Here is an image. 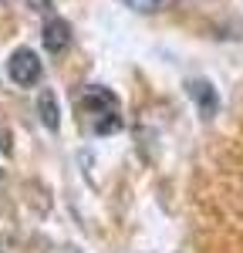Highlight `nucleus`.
<instances>
[{"label":"nucleus","instance_id":"nucleus-3","mask_svg":"<svg viewBox=\"0 0 243 253\" xmlns=\"http://www.w3.org/2000/svg\"><path fill=\"white\" fill-rule=\"evenodd\" d=\"M186 91H189V98H196V105H200V115L206 118V122L216 115V108H220V98H216V88H213L209 81H202V78L189 81V84H186Z\"/></svg>","mask_w":243,"mask_h":253},{"label":"nucleus","instance_id":"nucleus-5","mask_svg":"<svg viewBox=\"0 0 243 253\" xmlns=\"http://www.w3.org/2000/svg\"><path fill=\"white\" fill-rule=\"evenodd\" d=\"M38 115L44 122V128H51V132H58L61 125V105H58V95L51 91V88H44L38 95Z\"/></svg>","mask_w":243,"mask_h":253},{"label":"nucleus","instance_id":"nucleus-1","mask_svg":"<svg viewBox=\"0 0 243 253\" xmlns=\"http://www.w3.org/2000/svg\"><path fill=\"white\" fill-rule=\"evenodd\" d=\"M7 71H10V78L17 81L20 88H34L44 78V64H40V58L31 47H17L10 54V61H7Z\"/></svg>","mask_w":243,"mask_h":253},{"label":"nucleus","instance_id":"nucleus-2","mask_svg":"<svg viewBox=\"0 0 243 253\" xmlns=\"http://www.w3.org/2000/svg\"><path fill=\"white\" fill-rule=\"evenodd\" d=\"M40 41H44L47 54H64L71 47V24L64 17H47L44 31H40Z\"/></svg>","mask_w":243,"mask_h":253},{"label":"nucleus","instance_id":"nucleus-9","mask_svg":"<svg viewBox=\"0 0 243 253\" xmlns=\"http://www.w3.org/2000/svg\"><path fill=\"white\" fill-rule=\"evenodd\" d=\"M0 182H3V172H0Z\"/></svg>","mask_w":243,"mask_h":253},{"label":"nucleus","instance_id":"nucleus-8","mask_svg":"<svg viewBox=\"0 0 243 253\" xmlns=\"http://www.w3.org/2000/svg\"><path fill=\"white\" fill-rule=\"evenodd\" d=\"M27 7H31L34 14H51V7H54V0H27Z\"/></svg>","mask_w":243,"mask_h":253},{"label":"nucleus","instance_id":"nucleus-10","mask_svg":"<svg viewBox=\"0 0 243 253\" xmlns=\"http://www.w3.org/2000/svg\"><path fill=\"white\" fill-rule=\"evenodd\" d=\"M0 253H3V250H0Z\"/></svg>","mask_w":243,"mask_h":253},{"label":"nucleus","instance_id":"nucleus-7","mask_svg":"<svg viewBox=\"0 0 243 253\" xmlns=\"http://www.w3.org/2000/svg\"><path fill=\"white\" fill-rule=\"evenodd\" d=\"M128 10H135V14H159L169 7V0H122Z\"/></svg>","mask_w":243,"mask_h":253},{"label":"nucleus","instance_id":"nucleus-4","mask_svg":"<svg viewBox=\"0 0 243 253\" xmlns=\"http://www.w3.org/2000/svg\"><path fill=\"white\" fill-rule=\"evenodd\" d=\"M108 108H119V98L112 95L108 88L91 84V88L81 95V112H88V115H98V112H108Z\"/></svg>","mask_w":243,"mask_h":253},{"label":"nucleus","instance_id":"nucleus-6","mask_svg":"<svg viewBox=\"0 0 243 253\" xmlns=\"http://www.w3.org/2000/svg\"><path fill=\"white\" fill-rule=\"evenodd\" d=\"M95 132H98V135H115V132H122V115H119V108H108V112H98V122H95Z\"/></svg>","mask_w":243,"mask_h":253}]
</instances>
